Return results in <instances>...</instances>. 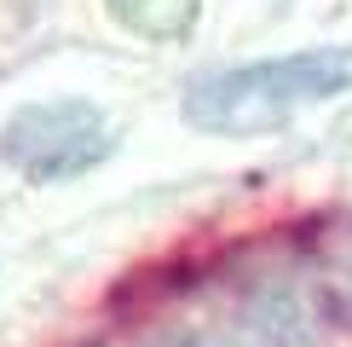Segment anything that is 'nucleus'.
Here are the masks:
<instances>
[{
	"label": "nucleus",
	"mask_w": 352,
	"mask_h": 347,
	"mask_svg": "<svg viewBox=\"0 0 352 347\" xmlns=\"http://www.w3.org/2000/svg\"><path fill=\"white\" fill-rule=\"evenodd\" d=\"M116 151L110 116L87 98H41L0 127V162L29 185H69Z\"/></svg>",
	"instance_id": "2"
},
{
	"label": "nucleus",
	"mask_w": 352,
	"mask_h": 347,
	"mask_svg": "<svg viewBox=\"0 0 352 347\" xmlns=\"http://www.w3.org/2000/svg\"><path fill=\"white\" fill-rule=\"evenodd\" d=\"M104 6L139 41H185L202 18V0H104Z\"/></svg>",
	"instance_id": "3"
},
{
	"label": "nucleus",
	"mask_w": 352,
	"mask_h": 347,
	"mask_svg": "<svg viewBox=\"0 0 352 347\" xmlns=\"http://www.w3.org/2000/svg\"><path fill=\"white\" fill-rule=\"evenodd\" d=\"M346 289H352V255H346Z\"/></svg>",
	"instance_id": "4"
},
{
	"label": "nucleus",
	"mask_w": 352,
	"mask_h": 347,
	"mask_svg": "<svg viewBox=\"0 0 352 347\" xmlns=\"http://www.w3.org/2000/svg\"><path fill=\"white\" fill-rule=\"evenodd\" d=\"M341 93H352V47H300L197 76L185 87V122L214 139H254Z\"/></svg>",
	"instance_id": "1"
}]
</instances>
